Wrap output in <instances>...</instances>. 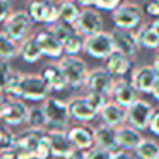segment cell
<instances>
[{
	"label": "cell",
	"mask_w": 159,
	"mask_h": 159,
	"mask_svg": "<svg viewBox=\"0 0 159 159\" xmlns=\"http://www.w3.org/2000/svg\"><path fill=\"white\" fill-rule=\"evenodd\" d=\"M152 60H154V62H152V69H154L156 72H157V75H159V52L154 55V58H152Z\"/></svg>",
	"instance_id": "obj_47"
},
{
	"label": "cell",
	"mask_w": 159,
	"mask_h": 159,
	"mask_svg": "<svg viewBox=\"0 0 159 159\" xmlns=\"http://www.w3.org/2000/svg\"><path fill=\"white\" fill-rule=\"evenodd\" d=\"M0 159H17L14 154V151H9V152H4V154H0Z\"/></svg>",
	"instance_id": "obj_49"
},
{
	"label": "cell",
	"mask_w": 159,
	"mask_h": 159,
	"mask_svg": "<svg viewBox=\"0 0 159 159\" xmlns=\"http://www.w3.org/2000/svg\"><path fill=\"white\" fill-rule=\"evenodd\" d=\"M22 77H24V74H21V72H12L11 75L7 77V80H5L2 93H4L7 98H11V99H19Z\"/></svg>",
	"instance_id": "obj_29"
},
{
	"label": "cell",
	"mask_w": 159,
	"mask_h": 159,
	"mask_svg": "<svg viewBox=\"0 0 159 159\" xmlns=\"http://www.w3.org/2000/svg\"><path fill=\"white\" fill-rule=\"evenodd\" d=\"M55 2H58V4H63V2H72V0H55Z\"/></svg>",
	"instance_id": "obj_51"
},
{
	"label": "cell",
	"mask_w": 159,
	"mask_h": 159,
	"mask_svg": "<svg viewBox=\"0 0 159 159\" xmlns=\"http://www.w3.org/2000/svg\"><path fill=\"white\" fill-rule=\"evenodd\" d=\"M159 144L152 139H144L142 144L135 149V159H157Z\"/></svg>",
	"instance_id": "obj_31"
},
{
	"label": "cell",
	"mask_w": 159,
	"mask_h": 159,
	"mask_svg": "<svg viewBox=\"0 0 159 159\" xmlns=\"http://www.w3.org/2000/svg\"><path fill=\"white\" fill-rule=\"evenodd\" d=\"M111 157H113V152L104 151V149L96 147V145L91 151H87V159H111Z\"/></svg>",
	"instance_id": "obj_39"
},
{
	"label": "cell",
	"mask_w": 159,
	"mask_h": 159,
	"mask_svg": "<svg viewBox=\"0 0 159 159\" xmlns=\"http://www.w3.org/2000/svg\"><path fill=\"white\" fill-rule=\"evenodd\" d=\"M157 159H159V157H157Z\"/></svg>",
	"instance_id": "obj_54"
},
{
	"label": "cell",
	"mask_w": 159,
	"mask_h": 159,
	"mask_svg": "<svg viewBox=\"0 0 159 159\" xmlns=\"http://www.w3.org/2000/svg\"><path fill=\"white\" fill-rule=\"evenodd\" d=\"M111 159H135V154H132L130 151H116L113 152V157Z\"/></svg>",
	"instance_id": "obj_44"
},
{
	"label": "cell",
	"mask_w": 159,
	"mask_h": 159,
	"mask_svg": "<svg viewBox=\"0 0 159 159\" xmlns=\"http://www.w3.org/2000/svg\"><path fill=\"white\" fill-rule=\"evenodd\" d=\"M149 130L154 135H159V108L154 110V115L151 118V123H149Z\"/></svg>",
	"instance_id": "obj_42"
},
{
	"label": "cell",
	"mask_w": 159,
	"mask_h": 159,
	"mask_svg": "<svg viewBox=\"0 0 159 159\" xmlns=\"http://www.w3.org/2000/svg\"><path fill=\"white\" fill-rule=\"evenodd\" d=\"M60 69L63 70L67 77L69 87L72 89H79V87L86 86L87 75H89V69H87L86 62L79 57H62L58 62Z\"/></svg>",
	"instance_id": "obj_2"
},
{
	"label": "cell",
	"mask_w": 159,
	"mask_h": 159,
	"mask_svg": "<svg viewBox=\"0 0 159 159\" xmlns=\"http://www.w3.org/2000/svg\"><path fill=\"white\" fill-rule=\"evenodd\" d=\"M50 29H52L53 33H55V36L62 41V45L67 41V39L70 38V36L75 33V28L74 26H69V24H63V22H57V24L50 26Z\"/></svg>",
	"instance_id": "obj_34"
},
{
	"label": "cell",
	"mask_w": 159,
	"mask_h": 159,
	"mask_svg": "<svg viewBox=\"0 0 159 159\" xmlns=\"http://www.w3.org/2000/svg\"><path fill=\"white\" fill-rule=\"evenodd\" d=\"M99 115H101V120H103V125H108V127H113V128L123 127L125 121H127V110L121 108L120 104H116L115 101H110L101 110Z\"/></svg>",
	"instance_id": "obj_21"
},
{
	"label": "cell",
	"mask_w": 159,
	"mask_h": 159,
	"mask_svg": "<svg viewBox=\"0 0 159 159\" xmlns=\"http://www.w3.org/2000/svg\"><path fill=\"white\" fill-rule=\"evenodd\" d=\"M11 106V98H0V120H4Z\"/></svg>",
	"instance_id": "obj_43"
},
{
	"label": "cell",
	"mask_w": 159,
	"mask_h": 159,
	"mask_svg": "<svg viewBox=\"0 0 159 159\" xmlns=\"http://www.w3.org/2000/svg\"><path fill=\"white\" fill-rule=\"evenodd\" d=\"M28 115H29V106L24 103L22 99H11V106L9 111L5 115L4 121L9 127H17L28 121Z\"/></svg>",
	"instance_id": "obj_24"
},
{
	"label": "cell",
	"mask_w": 159,
	"mask_h": 159,
	"mask_svg": "<svg viewBox=\"0 0 159 159\" xmlns=\"http://www.w3.org/2000/svg\"><path fill=\"white\" fill-rule=\"evenodd\" d=\"M94 137H96V147H101L110 152L120 151L116 128L108 127V125H99V127L94 128Z\"/></svg>",
	"instance_id": "obj_22"
},
{
	"label": "cell",
	"mask_w": 159,
	"mask_h": 159,
	"mask_svg": "<svg viewBox=\"0 0 159 159\" xmlns=\"http://www.w3.org/2000/svg\"><path fill=\"white\" fill-rule=\"evenodd\" d=\"M151 26H152V29H154V31L159 34V19H157V21H152V22H151Z\"/></svg>",
	"instance_id": "obj_50"
},
{
	"label": "cell",
	"mask_w": 159,
	"mask_h": 159,
	"mask_svg": "<svg viewBox=\"0 0 159 159\" xmlns=\"http://www.w3.org/2000/svg\"><path fill=\"white\" fill-rule=\"evenodd\" d=\"M159 75L152 65H142V67H135L132 70V86L137 89V93H152L156 82H157Z\"/></svg>",
	"instance_id": "obj_14"
},
{
	"label": "cell",
	"mask_w": 159,
	"mask_h": 159,
	"mask_svg": "<svg viewBox=\"0 0 159 159\" xmlns=\"http://www.w3.org/2000/svg\"><path fill=\"white\" fill-rule=\"evenodd\" d=\"M140 46L149 50H159V34L152 29L151 24H142L137 31Z\"/></svg>",
	"instance_id": "obj_27"
},
{
	"label": "cell",
	"mask_w": 159,
	"mask_h": 159,
	"mask_svg": "<svg viewBox=\"0 0 159 159\" xmlns=\"http://www.w3.org/2000/svg\"><path fill=\"white\" fill-rule=\"evenodd\" d=\"M67 159H87V152H84V151H74Z\"/></svg>",
	"instance_id": "obj_45"
},
{
	"label": "cell",
	"mask_w": 159,
	"mask_h": 159,
	"mask_svg": "<svg viewBox=\"0 0 159 159\" xmlns=\"http://www.w3.org/2000/svg\"><path fill=\"white\" fill-rule=\"evenodd\" d=\"M120 5H123V0H96L94 7H98L99 11H111V12H115Z\"/></svg>",
	"instance_id": "obj_37"
},
{
	"label": "cell",
	"mask_w": 159,
	"mask_h": 159,
	"mask_svg": "<svg viewBox=\"0 0 159 159\" xmlns=\"http://www.w3.org/2000/svg\"><path fill=\"white\" fill-rule=\"evenodd\" d=\"M33 21L29 17L28 11H16L11 14V17L4 22V33L12 38L16 43H22L28 38V33L31 31Z\"/></svg>",
	"instance_id": "obj_6"
},
{
	"label": "cell",
	"mask_w": 159,
	"mask_h": 159,
	"mask_svg": "<svg viewBox=\"0 0 159 159\" xmlns=\"http://www.w3.org/2000/svg\"><path fill=\"white\" fill-rule=\"evenodd\" d=\"M12 72H14V70H12V67H11V62L0 58V89H4L5 80H7V77L11 75Z\"/></svg>",
	"instance_id": "obj_38"
},
{
	"label": "cell",
	"mask_w": 159,
	"mask_h": 159,
	"mask_svg": "<svg viewBox=\"0 0 159 159\" xmlns=\"http://www.w3.org/2000/svg\"><path fill=\"white\" fill-rule=\"evenodd\" d=\"M43 110H45L46 120H48V130H67L70 120V111H69V103L57 98H48L43 101Z\"/></svg>",
	"instance_id": "obj_1"
},
{
	"label": "cell",
	"mask_w": 159,
	"mask_h": 159,
	"mask_svg": "<svg viewBox=\"0 0 159 159\" xmlns=\"http://www.w3.org/2000/svg\"><path fill=\"white\" fill-rule=\"evenodd\" d=\"M39 75L45 79V82L48 84V87L52 91H65L67 87H69V82H67V77L65 74H63V70L60 69L58 63H50V65H46L45 69L41 70V74Z\"/></svg>",
	"instance_id": "obj_19"
},
{
	"label": "cell",
	"mask_w": 159,
	"mask_h": 159,
	"mask_svg": "<svg viewBox=\"0 0 159 159\" xmlns=\"http://www.w3.org/2000/svg\"><path fill=\"white\" fill-rule=\"evenodd\" d=\"M111 98H113L115 103L120 104L121 108H125V110H128V108L139 99L137 98V89L132 86L130 80H125V79H120V80L115 82Z\"/></svg>",
	"instance_id": "obj_16"
},
{
	"label": "cell",
	"mask_w": 159,
	"mask_h": 159,
	"mask_svg": "<svg viewBox=\"0 0 159 159\" xmlns=\"http://www.w3.org/2000/svg\"><path fill=\"white\" fill-rule=\"evenodd\" d=\"M111 36H113L115 41V48L116 52L123 53L127 57H135L140 48V43H139V36L135 31H127V29H116L115 28L111 31Z\"/></svg>",
	"instance_id": "obj_13"
},
{
	"label": "cell",
	"mask_w": 159,
	"mask_h": 159,
	"mask_svg": "<svg viewBox=\"0 0 159 159\" xmlns=\"http://www.w3.org/2000/svg\"><path fill=\"white\" fill-rule=\"evenodd\" d=\"M152 98H154L156 101H159V79H157V82H156V86H154V89H152Z\"/></svg>",
	"instance_id": "obj_48"
},
{
	"label": "cell",
	"mask_w": 159,
	"mask_h": 159,
	"mask_svg": "<svg viewBox=\"0 0 159 159\" xmlns=\"http://www.w3.org/2000/svg\"><path fill=\"white\" fill-rule=\"evenodd\" d=\"M28 14L33 22L53 26L58 22V4L55 0H29Z\"/></svg>",
	"instance_id": "obj_4"
},
{
	"label": "cell",
	"mask_w": 159,
	"mask_h": 159,
	"mask_svg": "<svg viewBox=\"0 0 159 159\" xmlns=\"http://www.w3.org/2000/svg\"><path fill=\"white\" fill-rule=\"evenodd\" d=\"M154 110L156 108L149 101L137 99L127 110V123L130 127H134V128L142 132L144 128H149V123H151V118L154 115Z\"/></svg>",
	"instance_id": "obj_9"
},
{
	"label": "cell",
	"mask_w": 159,
	"mask_h": 159,
	"mask_svg": "<svg viewBox=\"0 0 159 159\" xmlns=\"http://www.w3.org/2000/svg\"><path fill=\"white\" fill-rule=\"evenodd\" d=\"M50 157H53V156H52L50 142H48V139H46V132H45V137L39 142L38 149H36V152H34V159H50Z\"/></svg>",
	"instance_id": "obj_36"
},
{
	"label": "cell",
	"mask_w": 159,
	"mask_h": 159,
	"mask_svg": "<svg viewBox=\"0 0 159 159\" xmlns=\"http://www.w3.org/2000/svg\"><path fill=\"white\" fill-rule=\"evenodd\" d=\"M84 52L89 57H93V58L106 60L113 52H116L111 33L103 31V33H98V34H93L89 38H86V48H84Z\"/></svg>",
	"instance_id": "obj_8"
},
{
	"label": "cell",
	"mask_w": 159,
	"mask_h": 159,
	"mask_svg": "<svg viewBox=\"0 0 159 159\" xmlns=\"http://www.w3.org/2000/svg\"><path fill=\"white\" fill-rule=\"evenodd\" d=\"M116 135H118V147L121 151H135L144 140L142 132L130 127V125H123V127L116 128Z\"/></svg>",
	"instance_id": "obj_20"
},
{
	"label": "cell",
	"mask_w": 159,
	"mask_h": 159,
	"mask_svg": "<svg viewBox=\"0 0 159 159\" xmlns=\"http://www.w3.org/2000/svg\"><path fill=\"white\" fill-rule=\"evenodd\" d=\"M69 111L70 118L77 121H91L98 116V111L89 104V101L84 98H72L69 101Z\"/></svg>",
	"instance_id": "obj_18"
},
{
	"label": "cell",
	"mask_w": 159,
	"mask_h": 159,
	"mask_svg": "<svg viewBox=\"0 0 159 159\" xmlns=\"http://www.w3.org/2000/svg\"><path fill=\"white\" fill-rule=\"evenodd\" d=\"M144 12L152 17V21H157L159 19V0H149L147 4L144 5Z\"/></svg>",
	"instance_id": "obj_40"
},
{
	"label": "cell",
	"mask_w": 159,
	"mask_h": 159,
	"mask_svg": "<svg viewBox=\"0 0 159 159\" xmlns=\"http://www.w3.org/2000/svg\"><path fill=\"white\" fill-rule=\"evenodd\" d=\"M104 62H106V67H104V69H106L113 77H123L127 72L132 70L130 57L123 55V53H120V52H113Z\"/></svg>",
	"instance_id": "obj_23"
},
{
	"label": "cell",
	"mask_w": 159,
	"mask_h": 159,
	"mask_svg": "<svg viewBox=\"0 0 159 159\" xmlns=\"http://www.w3.org/2000/svg\"><path fill=\"white\" fill-rule=\"evenodd\" d=\"M115 82H116V80H113V75H111L106 69L96 67V69L89 70V75H87V80H86V87H87L89 93H98V94H103V96H111Z\"/></svg>",
	"instance_id": "obj_10"
},
{
	"label": "cell",
	"mask_w": 159,
	"mask_h": 159,
	"mask_svg": "<svg viewBox=\"0 0 159 159\" xmlns=\"http://www.w3.org/2000/svg\"><path fill=\"white\" fill-rule=\"evenodd\" d=\"M69 137L72 140L75 151H91L96 145V137H94V128L91 127H72L69 128Z\"/></svg>",
	"instance_id": "obj_17"
},
{
	"label": "cell",
	"mask_w": 159,
	"mask_h": 159,
	"mask_svg": "<svg viewBox=\"0 0 159 159\" xmlns=\"http://www.w3.org/2000/svg\"><path fill=\"white\" fill-rule=\"evenodd\" d=\"M77 5H82L84 9H91V5L96 4V0H74Z\"/></svg>",
	"instance_id": "obj_46"
},
{
	"label": "cell",
	"mask_w": 159,
	"mask_h": 159,
	"mask_svg": "<svg viewBox=\"0 0 159 159\" xmlns=\"http://www.w3.org/2000/svg\"><path fill=\"white\" fill-rule=\"evenodd\" d=\"M34 38H36L39 48H41V53L45 57H50V58H62L63 45L50 28L48 29H41Z\"/></svg>",
	"instance_id": "obj_15"
},
{
	"label": "cell",
	"mask_w": 159,
	"mask_h": 159,
	"mask_svg": "<svg viewBox=\"0 0 159 159\" xmlns=\"http://www.w3.org/2000/svg\"><path fill=\"white\" fill-rule=\"evenodd\" d=\"M45 137V132L39 130H28L21 132L19 135H16V145H14V154L17 159H34V152L38 149L39 142Z\"/></svg>",
	"instance_id": "obj_7"
},
{
	"label": "cell",
	"mask_w": 159,
	"mask_h": 159,
	"mask_svg": "<svg viewBox=\"0 0 159 159\" xmlns=\"http://www.w3.org/2000/svg\"><path fill=\"white\" fill-rule=\"evenodd\" d=\"M14 145H16V135L9 128L0 125V154L12 151Z\"/></svg>",
	"instance_id": "obj_33"
},
{
	"label": "cell",
	"mask_w": 159,
	"mask_h": 159,
	"mask_svg": "<svg viewBox=\"0 0 159 159\" xmlns=\"http://www.w3.org/2000/svg\"><path fill=\"white\" fill-rule=\"evenodd\" d=\"M19 57H21L22 62H26V63H36L43 57L41 48H39V45H38L34 36L26 38L24 41L19 45Z\"/></svg>",
	"instance_id": "obj_25"
},
{
	"label": "cell",
	"mask_w": 159,
	"mask_h": 159,
	"mask_svg": "<svg viewBox=\"0 0 159 159\" xmlns=\"http://www.w3.org/2000/svg\"><path fill=\"white\" fill-rule=\"evenodd\" d=\"M157 52H159V50H157Z\"/></svg>",
	"instance_id": "obj_53"
},
{
	"label": "cell",
	"mask_w": 159,
	"mask_h": 159,
	"mask_svg": "<svg viewBox=\"0 0 159 159\" xmlns=\"http://www.w3.org/2000/svg\"><path fill=\"white\" fill-rule=\"evenodd\" d=\"M113 24L116 29H134L144 24V11L137 4H123L113 12Z\"/></svg>",
	"instance_id": "obj_3"
},
{
	"label": "cell",
	"mask_w": 159,
	"mask_h": 159,
	"mask_svg": "<svg viewBox=\"0 0 159 159\" xmlns=\"http://www.w3.org/2000/svg\"><path fill=\"white\" fill-rule=\"evenodd\" d=\"M50 87L45 82L41 75L38 74H28L22 77V84H21V94L19 99L22 101H46L50 98Z\"/></svg>",
	"instance_id": "obj_5"
},
{
	"label": "cell",
	"mask_w": 159,
	"mask_h": 159,
	"mask_svg": "<svg viewBox=\"0 0 159 159\" xmlns=\"http://www.w3.org/2000/svg\"><path fill=\"white\" fill-rule=\"evenodd\" d=\"M84 48H86V38L77 31L63 43V53L67 57H79V53H82Z\"/></svg>",
	"instance_id": "obj_32"
},
{
	"label": "cell",
	"mask_w": 159,
	"mask_h": 159,
	"mask_svg": "<svg viewBox=\"0 0 159 159\" xmlns=\"http://www.w3.org/2000/svg\"><path fill=\"white\" fill-rule=\"evenodd\" d=\"M75 31L79 34H82L84 38L103 33V17H101V14L94 9H82L79 19L75 22Z\"/></svg>",
	"instance_id": "obj_12"
},
{
	"label": "cell",
	"mask_w": 159,
	"mask_h": 159,
	"mask_svg": "<svg viewBox=\"0 0 159 159\" xmlns=\"http://www.w3.org/2000/svg\"><path fill=\"white\" fill-rule=\"evenodd\" d=\"M11 0H0V24L11 17Z\"/></svg>",
	"instance_id": "obj_41"
},
{
	"label": "cell",
	"mask_w": 159,
	"mask_h": 159,
	"mask_svg": "<svg viewBox=\"0 0 159 159\" xmlns=\"http://www.w3.org/2000/svg\"><path fill=\"white\" fill-rule=\"evenodd\" d=\"M0 93H2V89H0Z\"/></svg>",
	"instance_id": "obj_52"
},
{
	"label": "cell",
	"mask_w": 159,
	"mask_h": 159,
	"mask_svg": "<svg viewBox=\"0 0 159 159\" xmlns=\"http://www.w3.org/2000/svg\"><path fill=\"white\" fill-rule=\"evenodd\" d=\"M46 139L50 142L52 156L55 159H67L75 151V147H74L72 140L69 137V130H48Z\"/></svg>",
	"instance_id": "obj_11"
},
{
	"label": "cell",
	"mask_w": 159,
	"mask_h": 159,
	"mask_svg": "<svg viewBox=\"0 0 159 159\" xmlns=\"http://www.w3.org/2000/svg\"><path fill=\"white\" fill-rule=\"evenodd\" d=\"M17 55H19V45L12 38H9L4 31H0V58L11 62Z\"/></svg>",
	"instance_id": "obj_30"
},
{
	"label": "cell",
	"mask_w": 159,
	"mask_h": 159,
	"mask_svg": "<svg viewBox=\"0 0 159 159\" xmlns=\"http://www.w3.org/2000/svg\"><path fill=\"white\" fill-rule=\"evenodd\" d=\"M80 16V9L75 2H63V4H58V22H63V24H69L75 28V22Z\"/></svg>",
	"instance_id": "obj_26"
},
{
	"label": "cell",
	"mask_w": 159,
	"mask_h": 159,
	"mask_svg": "<svg viewBox=\"0 0 159 159\" xmlns=\"http://www.w3.org/2000/svg\"><path fill=\"white\" fill-rule=\"evenodd\" d=\"M31 130H39V132H46L48 128V120H46V115L43 106H31L29 108V115H28V121Z\"/></svg>",
	"instance_id": "obj_28"
},
{
	"label": "cell",
	"mask_w": 159,
	"mask_h": 159,
	"mask_svg": "<svg viewBox=\"0 0 159 159\" xmlns=\"http://www.w3.org/2000/svg\"><path fill=\"white\" fill-rule=\"evenodd\" d=\"M86 99L89 101V104L98 111V115H99L101 110H103V108L106 106L108 103H110V101L106 99V96H103V94H98V93H87V94H86Z\"/></svg>",
	"instance_id": "obj_35"
}]
</instances>
